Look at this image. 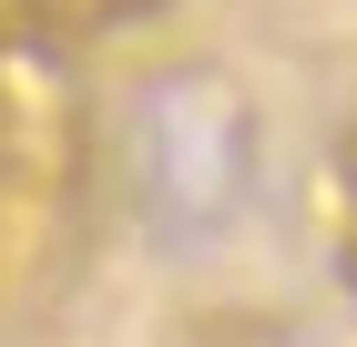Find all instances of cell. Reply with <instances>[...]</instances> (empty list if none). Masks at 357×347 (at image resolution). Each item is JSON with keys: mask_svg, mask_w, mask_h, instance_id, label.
Returning <instances> with one entry per match:
<instances>
[{"mask_svg": "<svg viewBox=\"0 0 357 347\" xmlns=\"http://www.w3.org/2000/svg\"><path fill=\"white\" fill-rule=\"evenodd\" d=\"M337 276H347V307H357V154H347V256H337Z\"/></svg>", "mask_w": 357, "mask_h": 347, "instance_id": "6da1fadb", "label": "cell"}]
</instances>
